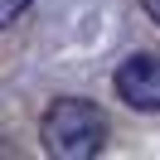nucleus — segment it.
<instances>
[{"mask_svg":"<svg viewBox=\"0 0 160 160\" xmlns=\"http://www.w3.org/2000/svg\"><path fill=\"white\" fill-rule=\"evenodd\" d=\"M39 141H44V150L58 155V160L102 155V146H107V117H102V107L88 102V97H58V102H49V112L39 117Z\"/></svg>","mask_w":160,"mask_h":160,"instance_id":"1","label":"nucleus"},{"mask_svg":"<svg viewBox=\"0 0 160 160\" xmlns=\"http://www.w3.org/2000/svg\"><path fill=\"white\" fill-rule=\"evenodd\" d=\"M112 88L126 102L131 112H160V53H131V58L117 63L112 73Z\"/></svg>","mask_w":160,"mask_h":160,"instance_id":"2","label":"nucleus"},{"mask_svg":"<svg viewBox=\"0 0 160 160\" xmlns=\"http://www.w3.org/2000/svg\"><path fill=\"white\" fill-rule=\"evenodd\" d=\"M29 5H34V0H0V34L10 29V24H15V20H20V15H24V10H29Z\"/></svg>","mask_w":160,"mask_h":160,"instance_id":"3","label":"nucleus"},{"mask_svg":"<svg viewBox=\"0 0 160 160\" xmlns=\"http://www.w3.org/2000/svg\"><path fill=\"white\" fill-rule=\"evenodd\" d=\"M141 10L150 15V24H160V0H141Z\"/></svg>","mask_w":160,"mask_h":160,"instance_id":"4","label":"nucleus"}]
</instances>
